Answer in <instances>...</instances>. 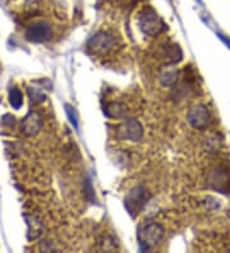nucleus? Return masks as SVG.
<instances>
[{
  "instance_id": "f257e3e1",
  "label": "nucleus",
  "mask_w": 230,
  "mask_h": 253,
  "mask_svg": "<svg viewBox=\"0 0 230 253\" xmlns=\"http://www.w3.org/2000/svg\"><path fill=\"white\" fill-rule=\"evenodd\" d=\"M137 237L141 251H151L161 244L165 237V230L157 222H147L139 228Z\"/></svg>"
},
{
  "instance_id": "f03ea898",
  "label": "nucleus",
  "mask_w": 230,
  "mask_h": 253,
  "mask_svg": "<svg viewBox=\"0 0 230 253\" xmlns=\"http://www.w3.org/2000/svg\"><path fill=\"white\" fill-rule=\"evenodd\" d=\"M137 23L141 31L147 36H157L165 30L163 19L160 18L152 6H146L138 13Z\"/></svg>"
},
{
  "instance_id": "7ed1b4c3",
  "label": "nucleus",
  "mask_w": 230,
  "mask_h": 253,
  "mask_svg": "<svg viewBox=\"0 0 230 253\" xmlns=\"http://www.w3.org/2000/svg\"><path fill=\"white\" fill-rule=\"evenodd\" d=\"M148 198H150V193L142 185L135 187L132 191L129 192L128 196L124 198V206H126L129 215L133 217L137 216L146 206Z\"/></svg>"
},
{
  "instance_id": "20e7f679",
  "label": "nucleus",
  "mask_w": 230,
  "mask_h": 253,
  "mask_svg": "<svg viewBox=\"0 0 230 253\" xmlns=\"http://www.w3.org/2000/svg\"><path fill=\"white\" fill-rule=\"evenodd\" d=\"M114 43H115V41L110 35L105 34V32H98L89 40L87 50L90 53L96 54V55H102V54L109 53L113 49Z\"/></svg>"
},
{
  "instance_id": "39448f33",
  "label": "nucleus",
  "mask_w": 230,
  "mask_h": 253,
  "mask_svg": "<svg viewBox=\"0 0 230 253\" xmlns=\"http://www.w3.org/2000/svg\"><path fill=\"white\" fill-rule=\"evenodd\" d=\"M119 138L128 139L132 142H139L143 137V126L136 119H127L122 126L118 128Z\"/></svg>"
},
{
  "instance_id": "423d86ee",
  "label": "nucleus",
  "mask_w": 230,
  "mask_h": 253,
  "mask_svg": "<svg viewBox=\"0 0 230 253\" xmlns=\"http://www.w3.org/2000/svg\"><path fill=\"white\" fill-rule=\"evenodd\" d=\"M187 121L193 128L203 129L210 122V113L203 105H196L190 108L187 113Z\"/></svg>"
},
{
  "instance_id": "0eeeda50",
  "label": "nucleus",
  "mask_w": 230,
  "mask_h": 253,
  "mask_svg": "<svg viewBox=\"0 0 230 253\" xmlns=\"http://www.w3.org/2000/svg\"><path fill=\"white\" fill-rule=\"evenodd\" d=\"M51 27L47 23L37 22L27 28L26 31V39L31 42H44L51 37Z\"/></svg>"
},
{
  "instance_id": "6e6552de",
  "label": "nucleus",
  "mask_w": 230,
  "mask_h": 253,
  "mask_svg": "<svg viewBox=\"0 0 230 253\" xmlns=\"http://www.w3.org/2000/svg\"><path fill=\"white\" fill-rule=\"evenodd\" d=\"M41 126H43V118L36 111H30L22 121V132L28 137L37 134L40 132Z\"/></svg>"
},
{
  "instance_id": "1a4fd4ad",
  "label": "nucleus",
  "mask_w": 230,
  "mask_h": 253,
  "mask_svg": "<svg viewBox=\"0 0 230 253\" xmlns=\"http://www.w3.org/2000/svg\"><path fill=\"white\" fill-rule=\"evenodd\" d=\"M157 74L163 86H174L178 82L179 69L175 64H165L159 69Z\"/></svg>"
},
{
  "instance_id": "9d476101",
  "label": "nucleus",
  "mask_w": 230,
  "mask_h": 253,
  "mask_svg": "<svg viewBox=\"0 0 230 253\" xmlns=\"http://www.w3.org/2000/svg\"><path fill=\"white\" fill-rule=\"evenodd\" d=\"M182 50L178 45H165L161 49V58L165 60V64H175L182 60Z\"/></svg>"
},
{
  "instance_id": "9b49d317",
  "label": "nucleus",
  "mask_w": 230,
  "mask_h": 253,
  "mask_svg": "<svg viewBox=\"0 0 230 253\" xmlns=\"http://www.w3.org/2000/svg\"><path fill=\"white\" fill-rule=\"evenodd\" d=\"M104 113L106 117L111 118V119H122V118L126 117L127 108L123 102L114 101L109 102L104 109Z\"/></svg>"
},
{
  "instance_id": "f8f14e48",
  "label": "nucleus",
  "mask_w": 230,
  "mask_h": 253,
  "mask_svg": "<svg viewBox=\"0 0 230 253\" xmlns=\"http://www.w3.org/2000/svg\"><path fill=\"white\" fill-rule=\"evenodd\" d=\"M28 224V238L36 239L43 233V224L36 216H26Z\"/></svg>"
},
{
  "instance_id": "ddd939ff",
  "label": "nucleus",
  "mask_w": 230,
  "mask_h": 253,
  "mask_svg": "<svg viewBox=\"0 0 230 253\" xmlns=\"http://www.w3.org/2000/svg\"><path fill=\"white\" fill-rule=\"evenodd\" d=\"M28 96L30 99L32 100V102L35 104H40V102H44L46 100V92L43 88V86H34V87H28Z\"/></svg>"
},
{
  "instance_id": "4468645a",
  "label": "nucleus",
  "mask_w": 230,
  "mask_h": 253,
  "mask_svg": "<svg viewBox=\"0 0 230 253\" xmlns=\"http://www.w3.org/2000/svg\"><path fill=\"white\" fill-rule=\"evenodd\" d=\"M9 102L12 108L15 109V110L21 109L22 105H23V93L17 87H13L12 90L9 91Z\"/></svg>"
},
{
  "instance_id": "2eb2a0df",
  "label": "nucleus",
  "mask_w": 230,
  "mask_h": 253,
  "mask_svg": "<svg viewBox=\"0 0 230 253\" xmlns=\"http://www.w3.org/2000/svg\"><path fill=\"white\" fill-rule=\"evenodd\" d=\"M65 113H67V117L68 119H69V122L72 123V126H73L76 129H78V121H77V114L76 111H74L73 106L67 104V105H65Z\"/></svg>"
}]
</instances>
